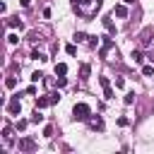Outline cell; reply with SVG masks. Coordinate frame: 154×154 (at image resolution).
Instances as JSON below:
<instances>
[{
	"label": "cell",
	"mask_w": 154,
	"mask_h": 154,
	"mask_svg": "<svg viewBox=\"0 0 154 154\" xmlns=\"http://www.w3.org/2000/svg\"><path fill=\"white\" fill-rule=\"evenodd\" d=\"M7 26H10V29H19V31L24 29V24H22V19H17V17H10V19H7Z\"/></svg>",
	"instance_id": "52a82bcc"
},
{
	"label": "cell",
	"mask_w": 154,
	"mask_h": 154,
	"mask_svg": "<svg viewBox=\"0 0 154 154\" xmlns=\"http://www.w3.org/2000/svg\"><path fill=\"white\" fill-rule=\"evenodd\" d=\"M55 75L65 77V75H67V65H65V63H58V65H55Z\"/></svg>",
	"instance_id": "4fadbf2b"
},
{
	"label": "cell",
	"mask_w": 154,
	"mask_h": 154,
	"mask_svg": "<svg viewBox=\"0 0 154 154\" xmlns=\"http://www.w3.org/2000/svg\"><path fill=\"white\" fill-rule=\"evenodd\" d=\"M89 125H91L94 130H103V120H101V118H91V120H89Z\"/></svg>",
	"instance_id": "5bb4252c"
},
{
	"label": "cell",
	"mask_w": 154,
	"mask_h": 154,
	"mask_svg": "<svg viewBox=\"0 0 154 154\" xmlns=\"http://www.w3.org/2000/svg\"><path fill=\"white\" fill-rule=\"evenodd\" d=\"M132 60H135V63H142V60H144L142 51H132Z\"/></svg>",
	"instance_id": "44dd1931"
},
{
	"label": "cell",
	"mask_w": 154,
	"mask_h": 154,
	"mask_svg": "<svg viewBox=\"0 0 154 154\" xmlns=\"http://www.w3.org/2000/svg\"><path fill=\"white\" fill-rule=\"evenodd\" d=\"M65 53H67V55H75V53H77L75 43H67V46H65Z\"/></svg>",
	"instance_id": "7402d4cb"
},
{
	"label": "cell",
	"mask_w": 154,
	"mask_h": 154,
	"mask_svg": "<svg viewBox=\"0 0 154 154\" xmlns=\"http://www.w3.org/2000/svg\"><path fill=\"white\" fill-rule=\"evenodd\" d=\"M142 75H144V77H152V75H154V65H144V67H142Z\"/></svg>",
	"instance_id": "2e32d148"
},
{
	"label": "cell",
	"mask_w": 154,
	"mask_h": 154,
	"mask_svg": "<svg viewBox=\"0 0 154 154\" xmlns=\"http://www.w3.org/2000/svg\"><path fill=\"white\" fill-rule=\"evenodd\" d=\"M123 2H125V5H132V2H135V0H123Z\"/></svg>",
	"instance_id": "1f68e13d"
},
{
	"label": "cell",
	"mask_w": 154,
	"mask_h": 154,
	"mask_svg": "<svg viewBox=\"0 0 154 154\" xmlns=\"http://www.w3.org/2000/svg\"><path fill=\"white\" fill-rule=\"evenodd\" d=\"M99 38L101 36H89V46H99Z\"/></svg>",
	"instance_id": "4316f807"
},
{
	"label": "cell",
	"mask_w": 154,
	"mask_h": 154,
	"mask_svg": "<svg viewBox=\"0 0 154 154\" xmlns=\"http://www.w3.org/2000/svg\"><path fill=\"white\" fill-rule=\"evenodd\" d=\"M123 101H125L128 106H132V103H135V91H128V94L123 96Z\"/></svg>",
	"instance_id": "9a60e30c"
},
{
	"label": "cell",
	"mask_w": 154,
	"mask_h": 154,
	"mask_svg": "<svg viewBox=\"0 0 154 154\" xmlns=\"http://www.w3.org/2000/svg\"><path fill=\"white\" fill-rule=\"evenodd\" d=\"M19 5H22V7H29V5H31V0H19Z\"/></svg>",
	"instance_id": "4dcf8cb0"
},
{
	"label": "cell",
	"mask_w": 154,
	"mask_h": 154,
	"mask_svg": "<svg viewBox=\"0 0 154 154\" xmlns=\"http://www.w3.org/2000/svg\"><path fill=\"white\" fill-rule=\"evenodd\" d=\"M5 87H7V89H14V87H17V77H7V79H5Z\"/></svg>",
	"instance_id": "e0dca14e"
},
{
	"label": "cell",
	"mask_w": 154,
	"mask_h": 154,
	"mask_svg": "<svg viewBox=\"0 0 154 154\" xmlns=\"http://www.w3.org/2000/svg\"><path fill=\"white\" fill-rule=\"evenodd\" d=\"M41 77H43V75H41V72H38V70H36V72H31V82H38V79H41Z\"/></svg>",
	"instance_id": "83f0119b"
},
{
	"label": "cell",
	"mask_w": 154,
	"mask_h": 154,
	"mask_svg": "<svg viewBox=\"0 0 154 154\" xmlns=\"http://www.w3.org/2000/svg\"><path fill=\"white\" fill-rule=\"evenodd\" d=\"M89 72H91L89 63H82V65H79V79H89Z\"/></svg>",
	"instance_id": "9c48e42d"
},
{
	"label": "cell",
	"mask_w": 154,
	"mask_h": 154,
	"mask_svg": "<svg viewBox=\"0 0 154 154\" xmlns=\"http://www.w3.org/2000/svg\"><path fill=\"white\" fill-rule=\"evenodd\" d=\"M46 106H53V103H51V96H48V94H46V96H38V99H36V108H46Z\"/></svg>",
	"instance_id": "30bf717a"
},
{
	"label": "cell",
	"mask_w": 154,
	"mask_h": 154,
	"mask_svg": "<svg viewBox=\"0 0 154 154\" xmlns=\"http://www.w3.org/2000/svg\"><path fill=\"white\" fill-rule=\"evenodd\" d=\"M87 38H89V36H87L84 31H77V34H75V41H77V43H82V41H87Z\"/></svg>",
	"instance_id": "d6986e66"
},
{
	"label": "cell",
	"mask_w": 154,
	"mask_h": 154,
	"mask_svg": "<svg viewBox=\"0 0 154 154\" xmlns=\"http://www.w3.org/2000/svg\"><path fill=\"white\" fill-rule=\"evenodd\" d=\"M101 2H103V0H72V10H75L79 17L91 19V17L101 10Z\"/></svg>",
	"instance_id": "6da1fadb"
},
{
	"label": "cell",
	"mask_w": 154,
	"mask_h": 154,
	"mask_svg": "<svg viewBox=\"0 0 154 154\" xmlns=\"http://www.w3.org/2000/svg\"><path fill=\"white\" fill-rule=\"evenodd\" d=\"M99 84L103 87V99H113V89H111V79H108V77H99Z\"/></svg>",
	"instance_id": "5b68a950"
},
{
	"label": "cell",
	"mask_w": 154,
	"mask_h": 154,
	"mask_svg": "<svg viewBox=\"0 0 154 154\" xmlns=\"http://www.w3.org/2000/svg\"><path fill=\"white\" fill-rule=\"evenodd\" d=\"M116 87L123 89V87H125V79H123V77H116Z\"/></svg>",
	"instance_id": "f1b7e54d"
},
{
	"label": "cell",
	"mask_w": 154,
	"mask_h": 154,
	"mask_svg": "<svg viewBox=\"0 0 154 154\" xmlns=\"http://www.w3.org/2000/svg\"><path fill=\"white\" fill-rule=\"evenodd\" d=\"M38 111H41V108H36V113L31 116V123H41V120H43V116H41Z\"/></svg>",
	"instance_id": "603a6c76"
},
{
	"label": "cell",
	"mask_w": 154,
	"mask_h": 154,
	"mask_svg": "<svg viewBox=\"0 0 154 154\" xmlns=\"http://www.w3.org/2000/svg\"><path fill=\"white\" fill-rule=\"evenodd\" d=\"M7 43H10V46H17V43H19V36H17V34H10V36H7Z\"/></svg>",
	"instance_id": "ffe728a7"
},
{
	"label": "cell",
	"mask_w": 154,
	"mask_h": 154,
	"mask_svg": "<svg viewBox=\"0 0 154 154\" xmlns=\"http://www.w3.org/2000/svg\"><path fill=\"white\" fill-rule=\"evenodd\" d=\"M29 41H31V43L41 41V34H38V31H29Z\"/></svg>",
	"instance_id": "ac0fdd59"
},
{
	"label": "cell",
	"mask_w": 154,
	"mask_h": 154,
	"mask_svg": "<svg viewBox=\"0 0 154 154\" xmlns=\"http://www.w3.org/2000/svg\"><path fill=\"white\" fill-rule=\"evenodd\" d=\"M72 116H75V120H89V116H91V108L87 106V103H75V108H72Z\"/></svg>",
	"instance_id": "7a4b0ae2"
},
{
	"label": "cell",
	"mask_w": 154,
	"mask_h": 154,
	"mask_svg": "<svg viewBox=\"0 0 154 154\" xmlns=\"http://www.w3.org/2000/svg\"><path fill=\"white\" fill-rule=\"evenodd\" d=\"M101 38H103V46H101V51H99V53H101V58H106V53H108L116 43H113V38H108V36H101Z\"/></svg>",
	"instance_id": "8992f818"
},
{
	"label": "cell",
	"mask_w": 154,
	"mask_h": 154,
	"mask_svg": "<svg viewBox=\"0 0 154 154\" xmlns=\"http://www.w3.org/2000/svg\"><path fill=\"white\" fill-rule=\"evenodd\" d=\"M17 149H19V152H36V142H34L31 137H19Z\"/></svg>",
	"instance_id": "3957f363"
},
{
	"label": "cell",
	"mask_w": 154,
	"mask_h": 154,
	"mask_svg": "<svg viewBox=\"0 0 154 154\" xmlns=\"http://www.w3.org/2000/svg\"><path fill=\"white\" fill-rule=\"evenodd\" d=\"M113 14H116V17H128V7H125V5H116V7H113Z\"/></svg>",
	"instance_id": "8fae6325"
},
{
	"label": "cell",
	"mask_w": 154,
	"mask_h": 154,
	"mask_svg": "<svg viewBox=\"0 0 154 154\" xmlns=\"http://www.w3.org/2000/svg\"><path fill=\"white\" fill-rule=\"evenodd\" d=\"M26 125H29V123H26V120H17V130H24V128H26Z\"/></svg>",
	"instance_id": "f546056e"
},
{
	"label": "cell",
	"mask_w": 154,
	"mask_h": 154,
	"mask_svg": "<svg viewBox=\"0 0 154 154\" xmlns=\"http://www.w3.org/2000/svg\"><path fill=\"white\" fill-rule=\"evenodd\" d=\"M149 36H152V29H144V31L140 34V43H142V46H149V43H152Z\"/></svg>",
	"instance_id": "ba28073f"
},
{
	"label": "cell",
	"mask_w": 154,
	"mask_h": 154,
	"mask_svg": "<svg viewBox=\"0 0 154 154\" xmlns=\"http://www.w3.org/2000/svg\"><path fill=\"white\" fill-rule=\"evenodd\" d=\"M19 108H22V103H19V94L10 96V103H7V113H10V116H17V113H19Z\"/></svg>",
	"instance_id": "277c9868"
},
{
	"label": "cell",
	"mask_w": 154,
	"mask_h": 154,
	"mask_svg": "<svg viewBox=\"0 0 154 154\" xmlns=\"http://www.w3.org/2000/svg\"><path fill=\"white\" fill-rule=\"evenodd\" d=\"M31 60H38V63H46L48 58H46V53H41V51H31Z\"/></svg>",
	"instance_id": "7c38bea8"
},
{
	"label": "cell",
	"mask_w": 154,
	"mask_h": 154,
	"mask_svg": "<svg viewBox=\"0 0 154 154\" xmlns=\"http://www.w3.org/2000/svg\"><path fill=\"white\" fill-rule=\"evenodd\" d=\"M48 96H51V103H58V101H60V94H58V91H53V94H48Z\"/></svg>",
	"instance_id": "d4e9b609"
},
{
	"label": "cell",
	"mask_w": 154,
	"mask_h": 154,
	"mask_svg": "<svg viewBox=\"0 0 154 154\" xmlns=\"http://www.w3.org/2000/svg\"><path fill=\"white\" fill-rule=\"evenodd\" d=\"M103 26H106V29H108V31H116V29H113V22H111V19H108V17H106V19H103Z\"/></svg>",
	"instance_id": "cb8c5ba5"
},
{
	"label": "cell",
	"mask_w": 154,
	"mask_h": 154,
	"mask_svg": "<svg viewBox=\"0 0 154 154\" xmlns=\"http://www.w3.org/2000/svg\"><path fill=\"white\" fill-rule=\"evenodd\" d=\"M43 137H53V128H51V125L43 128Z\"/></svg>",
	"instance_id": "484cf974"
}]
</instances>
